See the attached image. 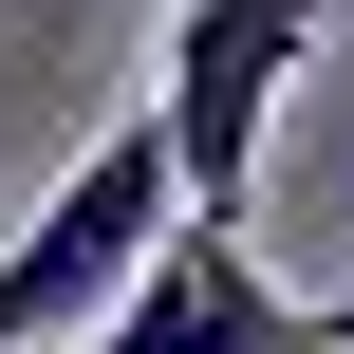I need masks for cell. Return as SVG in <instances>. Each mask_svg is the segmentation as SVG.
Wrapping results in <instances>:
<instances>
[{"label":"cell","instance_id":"6da1fadb","mask_svg":"<svg viewBox=\"0 0 354 354\" xmlns=\"http://www.w3.org/2000/svg\"><path fill=\"white\" fill-rule=\"evenodd\" d=\"M168 224H187V149H168V112H112L56 168V205L0 243V354H93L131 317V280L168 261Z\"/></svg>","mask_w":354,"mask_h":354},{"label":"cell","instance_id":"3957f363","mask_svg":"<svg viewBox=\"0 0 354 354\" xmlns=\"http://www.w3.org/2000/svg\"><path fill=\"white\" fill-rule=\"evenodd\" d=\"M93 354H336V317L280 299V280L243 261V224H168V261L131 280V317Z\"/></svg>","mask_w":354,"mask_h":354},{"label":"cell","instance_id":"7a4b0ae2","mask_svg":"<svg viewBox=\"0 0 354 354\" xmlns=\"http://www.w3.org/2000/svg\"><path fill=\"white\" fill-rule=\"evenodd\" d=\"M336 0H168V149H187V224H243V168H261V112L280 75L317 56Z\"/></svg>","mask_w":354,"mask_h":354},{"label":"cell","instance_id":"277c9868","mask_svg":"<svg viewBox=\"0 0 354 354\" xmlns=\"http://www.w3.org/2000/svg\"><path fill=\"white\" fill-rule=\"evenodd\" d=\"M317 317H336V354H354V299H317Z\"/></svg>","mask_w":354,"mask_h":354}]
</instances>
